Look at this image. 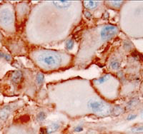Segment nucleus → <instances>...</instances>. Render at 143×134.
<instances>
[{
  "mask_svg": "<svg viewBox=\"0 0 143 134\" xmlns=\"http://www.w3.org/2000/svg\"><path fill=\"white\" fill-rule=\"evenodd\" d=\"M109 79H110V75L107 74V75L103 76L100 77L99 79H97V80H96V81H97V82H98V83H104V82H105L106 81H107V80H108Z\"/></svg>",
  "mask_w": 143,
  "mask_h": 134,
  "instance_id": "nucleus-13",
  "label": "nucleus"
},
{
  "mask_svg": "<svg viewBox=\"0 0 143 134\" xmlns=\"http://www.w3.org/2000/svg\"><path fill=\"white\" fill-rule=\"evenodd\" d=\"M53 4L58 9H65L69 7L71 4L70 1H55Z\"/></svg>",
  "mask_w": 143,
  "mask_h": 134,
  "instance_id": "nucleus-4",
  "label": "nucleus"
},
{
  "mask_svg": "<svg viewBox=\"0 0 143 134\" xmlns=\"http://www.w3.org/2000/svg\"><path fill=\"white\" fill-rule=\"evenodd\" d=\"M10 113V108L9 107H4L0 111V118L3 121L7 120Z\"/></svg>",
  "mask_w": 143,
  "mask_h": 134,
  "instance_id": "nucleus-6",
  "label": "nucleus"
},
{
  "mask_svg": "<svg viewBox=\"0 0 143 134\" xmlns=\"http://www.w3.org/2000/svg\"><path fill=\"white\" fill-rule=\"evenodd\" d=\"M40 134H47V132H46V129L44 128H42L40 129Z\"/></svg>",
  "mask_w": 143,
  "mask_h": 134,
  "instance_id": "nucleus-20",
  "label": "nucleus"
},
{
  "mask_svg": "<svg viewBox=\"0 0 143 134\" xmlns=\"http://www.w3.org/2000/svg\"><path fill=\"white\" fill-rule=\"evenodd\" d=\"M84 16H86V17L88 18V19L91 18V16H92L91 13H90V12H89L88 11H85V12H84Z\"/></svg>",
  "mask_w": 143,
  "mask_h": 134,
  "instance_id": "nucleus-17",
  "label": "nucleus"
},
{
  "mask_svg": "<svg viewBox=\"0 0 143 134\" xmlns=\"http://www.w3.org/2000/svg\"><path fill=\"white\" fill-rule=\"evenodd\" d=\"M74 47V41L72 39L68 40L66 43V48L68 50H71Z\"/></svg>",
  "mask_w": 143,
  "mask_h": 134,
  "instance_id": "nucleus-15",
  "label": "nucleus"
},
{
  "mask_svg": "<svg viewBox=\"0 0 143 134\" xmlns=\"http://www.w3.org/2000/svg\"><path fill=\"white\" fill-rule=\"evenodd\" d=\"M0 58H4V59H6V60H7V61H11V58H10L9 56L6 54H4L2 52H1V51H0Z\"/></svg>",
  "mask_w": 143,
  "mask_h": 134,
  "instance_id": "nucleus-16",
  "label": "nucleus"
},
{
  "mask_svg": "<svg viewBox=\"0 0 143 134\" xmlns=\"http://www.w3.org/2000/svg\"><path fill=\"white\" fill-rule=\"evenodd\" d=\"M118 32V29L113 25H107L102 29L100 36L101 38L104 40L110 39L112 38Z\"/></svg>",
  "mask_w": 143,
  "mask_h": 134,
  "instance_id": "nucleus-3",
  "label": "nucleus"
},
{
  "mask_svg": "<svg viewBox=\"0 0 143 134\" xmlns=\"http://www.w3.org/2000/svg\"><path fill=\"white\" fill-rule=\"evenodd\" d=\"M82 130H83V128L82 126H77L75 128V132H81Z\"/></svg>",
  "mask_w": 143,
  "mask_h": 134,
  "instance_id": "nucleus-18",
  "label": "nucleus"
},
{
  "mask_svg": "<svg viewBox=\"0 0 143 134\" xmlns=\"http://www.w3.org/2000/svg\"><path fill=\"white\" fill-rule=\"evenodd\" d=\"M136 115H130L128 117H127V120L128 121H131V120H133V119H135L136 118Z\"/></svg>",
  "mask_w": 143,
  "mask_h": 134,
  "instance_id": "nucleus-19",
  "label": "nucleus"
},
{
  "mask_svg": "<svg viewBox=\"0 0 143 134\" xmlns=\"http://www.w3.org/2000/svg\"><path fill=\"white\" fill-rule=\"evenodd\" d=\"M46 117H47V115L44 112H40L37 116V120L39 122H42V121H44Z\"/></svg>",
  "mask_w": 143,
  "mask_h": 134,
  "instance_id": "nucleus-10",
  "label": "nucleus"
},
{
  "mask_svg": "<svg viewBox=\"0 0 143 134\" xmlns=\"http://www.w3.org/2000/svg\"><path fill=\"white\" fill-rule=\"evenodd\" d=\"M44 74H42V73H39L37 76V82L39 85H42V83H43V81H44Z\"/></svg>",
  "mask_w": 143,
  "mask_h": 134,
  "instance_id": "nucleus-12",
  "label": "nucleus"
},
{
  "mask_svg": "<svg viewBox=\"0 0 143 134\" xmlns=\"http://www.w3.org/2000/svg\"><path fill=\"white\" fill-rule=\"evenodd\" d=\"M12 19V16L11 13L9 12H4L2 14L1 16V21L4 24H8L11 23Z\"/></svg>",
  "mask_w": 143,
  "mask_h": 134,
  "instance_id": "nucleus-5",
  "label": "nucleus"
},
{
  "mask_svg": "<svg viewBox=\"0 0 143 134\" xmlns=\"http://www.w3.org/2000/svg\"><path fill=\"white\" fill-rule=\"evenodd\" d=\"M22 79V73L20 71H15L12 76V80L14 83H18L21 81Z\"/></svg>",
  "mask_w": 143,
  "mask_h": 134,
  "instance_id": "nucleus-7",
  "label": "nucleus"
},
{
  "mask_svg": "<svg viewBox=\"0 0 143 134\" xmlns=\"http://www.w3.org/2000/svg\"><path fill=\"white\" fill-rule=\"evenodd\" d=\"M59 128H60V125L58 123H52L51 125L48 126L47 128H46L47 134H51L55 132Z\"/></svg>",
  "mask_w": 143,
  "mask_h": 134,
  "instance_id": "nucleus-9",
  "label": "nucleus"
},
{
  "mask_svg": "<svg viewBox=\"0 0 143 134\" xmlns=\"http://www.w3.org/2000/svg\"><path fill=\"white\" fill-rule=\"evenodd\" d=\"M88 107L90 108L93 112L97 114H108L109 113V108L101 101H95V100H90L88 102Z\"/></svg>",
  "mask_w": 143,
  "mask_h": 134,
  "instance_id": "nucleus-1",
  "label": "nucleus"
},
{
  "mask_svg": "<svg viewBox=\"0 0 143 134\" xmlns=\"http://www.w3.org/2000/svg\"><path fill=\"white\" fill-rule=\"evenodd\" d=\"M84 7H86L88 9H93L97 7L98 2H94V1H84L83 2Z\"/></svg>",
  "mask_w": 143,
  "mask_h": 134,
  "instance_id": "nucleus-8",
  "label": "nucleus"
},
{
  "mask_svg": "<svg viewBox=\"0 0 143 134\" xmlns=\"http://www.w3.org/2000/svg\"><path fill=\"white\" fill-rule=\"evenodd\" d=\"M110 67L113 69H118L120 67V63L117 60H113L110 62Z\"/></svg>",
  "mask_w": 143,
  "mask_h": 134,
  "instance_id": "nucleus-11",
  "label": "nucleus"
},
{
  "mask_svg": "<svg viewBox=\"0 0 143 134\" xmlns=\"http://www.w3.org/2000/svg\"><path fill=\"white\" fill-rule=\"evenodd\" d=\"M141 118L143 119V110H142V114H141Z\"/></svg>",
  "mask_w": 143,
  "mask_h": 134,
  "instance_id": "nucleus-21",
  "label": "nucleus"
},
{
  "mask_svg": "<svg viewBox=\"0 0 143 134\" xmlns=\"http://www.w3.org/2000/svg\"><path fill=\"white\" fill-rule=\"evenodd\" d=\"M131 131L133 133H143V126L134 127L131 129Z\"/></svg>",
  "mask_w": 143,
  "mask_h": 134,
  "instance_id": "nucleus-14",
  "label": "nucleus"
},
{
  "mask_svg": "<svg viewBox=\"0 0 143 134\" xmlns=\"http://www.w3.org/2000/svg\"><path fill=\"white\" fill-rule=\"evenodd\" d=\"M38 60L41 63H43L47 66H57L61 62V59L59 56L52 54H44L40 55L38 58Z\"/></svg>",
  "mask_w": 143,
  "mask_h": 134,
  "instance_id": "nucleus-2",
  "label": "nucleus"
}]
</instances>
